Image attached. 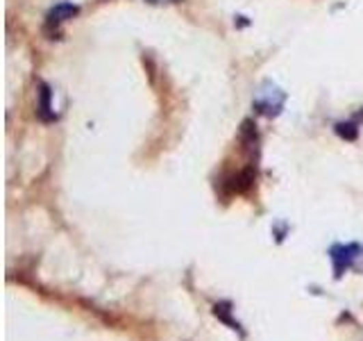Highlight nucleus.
<instances>
[{
    "mask_svg": "<svg viewBox=\"0 0 363 341\" xmlns=\"http://www.w3.org/2000/svg\"><path fill=\"white\" fill-rule=\"evenodd\" d=\"M359 244H334L330 248V260L334 262V278H343L345 271L354 268Z\"/></svg>",
    "mask_w": 363,
    "mask_h": 341,
    "instance_id": "obj_2",
    "label": "nucleus"
},
{
    "mask_svg": "<svg viewBox=\"0 0 363 341\" xmlns=\"http://www.w3.org/2000/svg\"><path fill=\"white\" fill-rule=\"evenodd\" d=\"M39 118L41 121H55V112H53V105H51V89H48V84H41V91H39Z\"/></svg>",
    "mask_w": 363,
    "mask_h": 341,
    "instance_id": "obj_4",
    "label": "nucleus"
},
{
    "mask_svg": "<svg viewBox=\"0 0 363 341\" xmlns=\"http://www.w3.org/2000/svg\"><path fill=\"white\" fill-rule=\"evenodd\" d=\"M80 12L75 5H70V3H59V5H55L51 12H48V16H46V25H48V30H53V27H59L64 21H68V18H73L75 14Z\"/></svg>",
    "mask_w": 363,
    "mask_h": 341,
    "instance_id": "obj_3",
    "label": "nucleus"
},
{
    "mask_svg": "<svg viewBox=\"0 0 363 341\" xmlns=\"http://www.w3.org/2000/svg\"><path fill=\"white\" fill-rule=\"evenodd\" d=\"M284 103H286V94L275 87L273 82H263L261 89L257 91V96H254V110L263 116H280L282 110H284Z\"/></svg>",
    "mask_w": 363,
    "mask_h": 341,
    "instance_id": "obj_1",
    "label": "nucleus"
},
{
    "mask_svg": "<svg viewBox=\"0 0 363 341\" xmlns=\"http://www.w3.org/2000/svg\"><path fill=\"white\" fill-rule=\"evenodd\" d=\"M354 271L363 273V246L359 244V253H357V262H354Z\"/></svg>",
    "mask_w": 363,
    "mask_h": 341,
    "instance_id": "obj_7",
    "label": "nucleus"
},
{
    "mask_svg": "<svg viewBox=\"0 0 363 341\" xmlns=\"http://www.w3.org/2000/svg\"><path fill=\"white\" fill-rule=\"evenodd\" d=\"M336 132H338L343 139H347V141H354V139H357V134H359V130H357V127H354L352 123H338V125H336Z\"/></svg>",
    "mask_w": 363,
    "mask_h": 341,
    "instance_id": "obj_6",
    "label": "nucleus"
},
{
    "mask_svg": "<svg viewBox=\"0 0 363 341\" xmlns=\"http://www.w3.org/2000/svg\"><path fill=\"white\" fill-rule=\"evenodd\" d=\"M150 3H161V0H150ZM166 3H180V0H166Z\"/></svg>",
    "mask_w": 363,
    "mask_h": 341,
    "instance_id": "obj_8",
    "label": "nucleus"
},
{
    "mask_svg": "<svg viewBox=\"0 0 363 341\" xmlns=\"http://www.w3.org/2000/svg\"><path fill=\"white\" fill-rule=\"evenodd\" d=\"M213 316H216L218 321L227 323L232 330H239V332H241V325H239V321H234V318H232V305L227 303V301L213 305Z\"/></svg>",
    "mask_w": 363,
    "mask_h": 341,
    "instance_id": "obj_5",
    "label": "nucleus"
}]
</instances>
